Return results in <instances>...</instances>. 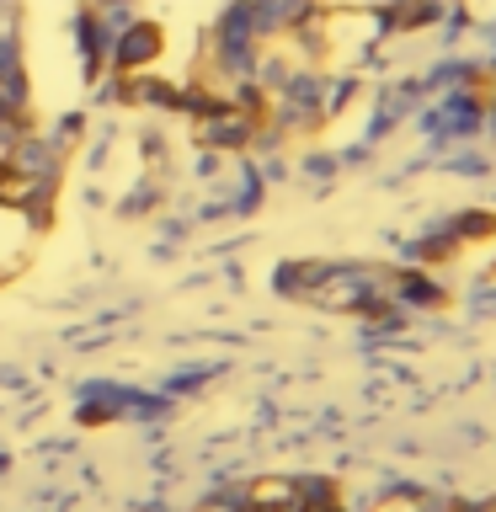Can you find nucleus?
Masks as SVG:
<instances>
[{
  "label": "nucleus",
  "mask_w": 496,
  "mask_h": 512,
  "mask_svg": "<svg viewBox=\"0 0 496 512\" xmlns=\"http://www.w3.org/2000/svg\"><path fill=\"white\" fill-rule=\"evenodd\" d=\"M32 251V219L22 203H0V278L16 272Z\"/></svg>",
  "instance_id": "1"
},
{
  "label": "nucleus",
  "mask_w": 496,
  "mask_h": 512,
  "mask_svg": "<svg viewBox=\"0 0 496 512\" xmlns=\"http://www.w3.org/2000/svg\"><path fill=\"white\" fill-rule=\"evenodd\" d=\"M374 512H422V507H416V502H379Z\"/></svg>",
  "instance_id": "2"
}]
</instances>
